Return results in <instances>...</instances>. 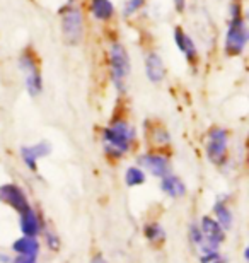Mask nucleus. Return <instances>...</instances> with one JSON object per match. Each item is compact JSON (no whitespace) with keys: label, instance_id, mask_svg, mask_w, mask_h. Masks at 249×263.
Instances as JSON below:
<instances>
[{"label":"nucleus","instance_id":"obj_1","mask_svg":"<svg viewBox=\"0 0 249 263\" xmlns=\"http://www.w3.org/2000/svg\"><path fill=\"white\" fill-rule=\"evenodd\" d=\"M231 14L232 17L229 24V33H227V40H225V50L229 55H239L247 41V29L244 19L241 15L239 2H234L231 5Z\"/></svg>","mask_w":249,"mask_h":263},{"label":"nucleus","instance_id":"obj_2","mask_svg":"<svg viewBox=\"0 0 249 263\" xmlns=\"http://www.w3.org/2000/svg\"><path fill=\"white\" fill-rule=\"evenodd\" d=\"M109 65H111V73H113L114 84L120 89H123L125 79L130 73V60L126 50L120 43H113L109 48Z\"/></svg>","mask_w":249,"mask_h":263},{"label":"nucleus","instance_id":"obj_3","mask_svg":"<svg viewBox=\"0 0 249 263\" xmlns=\"http://www.w3.org/2000/svg\"><path fill=\"white\" fill-rule=\"evenodd\" d=\"M63 36L68 43H79L82 38L84 33V26H82V14L81 10L75 7H70L68 10H65L63 14Z\"/></svg>","mask_w":249,"mask_h":263},{"label":"nucleus","instance_id":"obj_4","mask_svg":"<svg viewBox=\"0 0 249 263\" xmlns=\"http://www.w3.org/2000/svg\"><path fill=\"white\" fill-rule=\"evenodd\" d=\"M21 64H23V68L26 72V82H28V89L29 92H40L41 89V77H40V70L36 64L33 62L29 55H24L23 59H21Z\"/></svg>","mask_w":249,"mask_h":263},{"label":"nucleus","instance_id":"obj_5","mask_svg":"<svg viewBox=\"0 0 249 263\" xmlns=\"http://www.w3.org/2000/svg\"><path fill=\"white\" fill-rule=\"evenodd\" d=\"M164 73H166V70H164V64H162L161 57L157 53H150L147 57V76H149L150 81L159 82L164 77Z\"/></svg>","mask_w":249,"mask_h":263},{"label":"nucleus","instance_id":"obj_6","mask_svg":"<svg viewBox=\"0 0 249 263\" xmlns=\"http://www.w3.org/2000/svg\"><path fill=\"white\" fill-rule=\"evenodd\" d=\"M174 38H176V45L178 48L183 51L184 55L188 57V59H195L197 57V48H195V43L191 41V38L184 33L181 28L176 29V33H174Z\"/></svg>","mask_w":249,"mask_h":263},{"label":"nucleus","instance_id":"obj_7","mask_svg":"<svg viewBox=\"0 0 249 263\" xmlns=\"http://www.w3.org/2000/svg\"><path fill=\"white\" fill-rule=\"evenodd\" d=\"M91 12L96 19L99 21H106L109 17H113L114 14V7L109 0H92L91 2Z\"/></svg>","mask_w":249,"mask_h":263},{"label":"nucleus","instance_id":"obj_8","mask_svg":"<svg viewBox=\"0 0 249 263\" xmlns=\"http://www.w3.org/2000/svg\"><path fill=\"white\" fill-rule=\"evenodd\" d=\"M145 0H126L125 4V9H123V14L125 15H131L135 10H139L142 5H144Z\"/></svg>","mask_w":249,"mask_h":263},{"label":"nucleus","instance_id":"obj_9","mask_svg":"<svg viewBox=\"0 0 249 263\" xmlns=\"http://www.w3.org/2000/svg\"><path fill=\"white\" fill-rule=\"evenodd\" d=\"M174 5H176V9L181 12V10L184 9V5H186V0H174Z\"/></svg>","mask_w":249,"mask_h":263}]
</instances>
